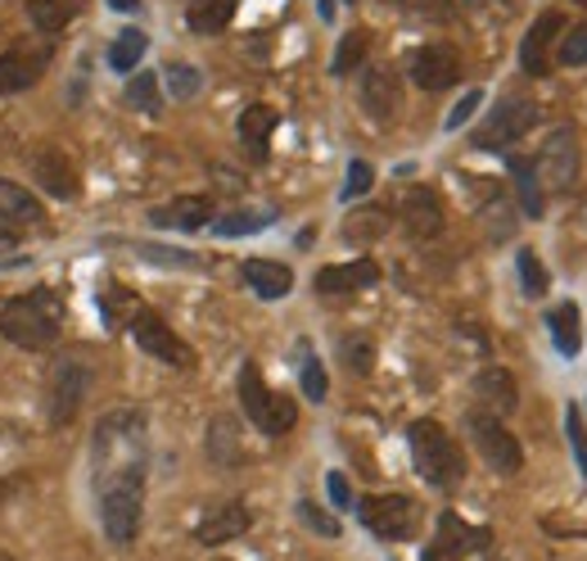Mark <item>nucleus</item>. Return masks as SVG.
Here are the masks:
<instances>
[{
  "mask_svg": "<svg viewBox=\"0 0 587 561\" xmlns=\"http://www.w3.org/2000/svg\"><path fill=\"white\" fill-rule=\"evenodd\" d=\"M380 280V263L375 258H357V263H334L317 272V295H353Z\"/></svg>",
  "mask_w": 587,
  "mask_h": 561,
  "instance_id": "nucleus-20",
  "label": "nucleus"
},
{
  "mask_svg": "<svg viewBox=\"0 0 587 561\" xmlns=\"http://www.w3.org/2000/svg\"><path fill=\"white\" fill-rule=\"evenodd\" d=\"M0 218L14 222V226H36V222H45V209H41V200L28 191V186L0 177Z\"/></svg>",
  "mask_w": 587,
  "mask_h": 561,
  "instance_id": "nucleus-26",
  "label": "nucleus"
},
{
  "mask_svg": "<svg viewBox=\"0 0 587 561\" xmlns=\"http://www.w3.org/2000/svg\"><path fill=\"white\" fill-rule=\"evenodd\" d=\"M474 403L488 416H511L520 407V385L506 367H483L474 377Z\"/></svg>",
  "mask_w": 587,
  "mask_h": 561,
  "instance_id": "nucleus-17",
  "label": "nucleus"
},
{
  "mask_svg": "<svg viewBox=\"0 0 587 561\" xmlns=\"http://www.w3.org/2000/svg\"><path fill=\"white\" fill-rule=\"evenodd\" d=\"M0 561H14V557H6V552H0Z\"/></svg>",
  "mask_w": 587,
  "mask_h": 561,
  "instance_id": "nucleus-52",
  "label": "nucleus"
},
{
  "mask_svg": "<svg viewBox=\"0 0 587 561\" xmlns=\"http://www.w3.org/2000/svg\"><path fill=\"white\" fill-rule=\"evenodd\" d=\"M574 6H587V0H574Z\"/></svg>",
  "mask_w": 587,
  "mask_h": 561,
  "instance_id": "nucleus-53",
  "label": "nucleus"
},
{
  "mask_svg": "<svg viewBox=\"0 0 587 561\" xmlns=\"http://www.w3.org/2000/svg\"><path fill=\"white\" fill-rule=\"evenodd\" d=\"M244 280L258 299H285L294 290V272L285 263H271V258H249L244 263Z\"/></svg>",
  "mask_w": 587,
  "mask_h": 561,
  "instance_id": "nucleus-23",
  "label": "nucleus"
},
{
  "mask_svg": "<svg viewBox=\"0 0 587 561\" xmlns=\"http://www.w3.org/2000/svg\"><path fill=\"white\" fill-rule=\"evenodd\" d=\"M466 426H470V440H474V448L483 453V462L493 466L498 476H515L520 466H524V448H520V440L502 426V416H488V412H470L466 416Z\"/></svg>",
  "mask_w": 587,
  "mask_h": 561,
  "instance_id": "nucleus-9",
  "label": "nucleus"
},
{
  "mask_svg": "<svg viewBox=\"0 0 587 561\" xmlns=\"http://www.w3.org/2000/svg\"><path fill=\"white\" fill-rule=\"evenodd\" d=\"M537 118H543V109H537L533 100H524V96H506V100H498V109L488 114V123L470 136L479 150H506V146H515L520 136H529L533 127H537Z\"/></svg>",
  "mask_w": 587,
  "mask_h": 561,
  "instance_id": "nucleus-8",
  "label": "nucleus"
},
{
  "mask_svg": "<svg viewBox=\"0 0 587 561\" xmlns=\"http://www.w3.org/2000/svg\"><path fill=\"white\" fill-rule=\"evenodd\" d=\"M163 82H168V91L177 100H194L204 91V73L194 68V64H181V60H172L168 68H163Z\"/></svg>",
  "mask_w": 587,
  "mask_h": 561,
  "instance_id": "nucleus-36",
  "label": "nucleus"
},
{
  "mask_svg": "<svg viewBox=\"0 0 587 561\" xmlns=\"http://www.w3.org/2000/svg\"><path fill=\"white\" fill-rule=\"evenodd\" d=\"M479 105H483V91H466V96H461V100H457V105L448 109L444 127H448V131H461V127H466V123L474 118V109H479Z\"/></svg>",
  "mask_w": 587,
  "mask_h": 561,
  "instance_id": "nucleus-47",
  "label": "nucleus"
},
{
  "mask_svg": "<svg viewBox=\"0 0 587 561\" xmlns=\"http://www.w3.org/2000/svg\"><path fill=\"white\" fill-rule=\"evenodd\" d=\"M51 421L55 426H68V421L77 416L86 390H90V371L77 362V358H60L55 362V377H51Z\"/></svg>",
  "mask_w": 587,
  "mask_h": 561,
  "instance_id": "nucleus-13",
  "label": "nucleus"
},
{
  "mask_svg": "<svg viewBox=\"0 0 587 561\" xmlns=\"http://www.w3.org/2000/svg\"><path fill=\"white\" fill-rule=\"evenodd\" d=\"M325 489H330V502L334 507H349L353 502V489H349V476L344 472H330L325 476Z\"/></svg>",
  "mask_w": 587,
  "mask_h": 561,
  "instance_id": "nucleus-49",
  "label": "nucleus"
},
{
  "mask_svg": "<svg viewBox=\"0 0 587 561\" xmlns=\"http://www.w3.org/2000/svg\"><path fill=\"white\" fill-rule=\"evenodd\" d=\"M145 51H150V36H145L140 28H122V32L114 36V45H109V64H114L118 73H131V68L140 64Z\"/></svg>",
  "mask_w": 587,
  "mask_h": 561,
  "instance_id": "nucleus-32",
  "label": "nucleus"
},
{
  "mask_svg": "<svg viewBox=\"0 0 587 561\" xmlns=\"http://www.w3.org/2000/svg\"><path fill=\"white\" fill-rule=\"evenodd\" d=\"M299 521H303L312 534H321V539H339V521L330 517V511H321L312 498H303V502H299Z\"/></svg>",
  "mask_w": 587,
  "mask_h": 561,
  "instance_id": "nucleus-42",
  "label": "nucleus"
},
{
  "mask_svg": "<svg viewBox=\"0 0 587 561\" xmlns=\"http://www.w3.org/2000/svg\"><path fill=\"white\" fill-rule=\"evenodd\" d=\"M371 186H375L371 163H366V159H353V163H349V181H344V200H349V204L362 200V195L371 191Z\"/></svg>",
  "mask_w": 587,
  "mask_h": 561,
  "instance_id": "nucleus-45",
  "label": "nucleus"
},
{
  "mask_svg": "<svg viewBox=\"0 0 587 561\" xmlns=\"http://www.w3.org/2000/svg\"><path fill=\"white\" fill-rule=\"evenodd\" d=\"M140 258H150V263H168V267H194V263H200L190 250H168V245H140Z\"/></svg>",
  "mask_w": 587,
  "mask_h": 561,
  "instance_id": "nucleus-48",
  "label": "nucleus"
},
{
  "mask_svg": "<svg viewBox=\"0 0 587 561\" xmlns=\"http://www.w3.org/2000/svg\"><path fill=\"white\" fill-rule=\"evenodd\" d=\"M407 444H412V466H416V476L434 489H457L466 480V453L461 444L438 426V421H412V431H407Z\"/></svg>",
  "mask_w": 587,
  "mask_h": 561,
  "instance_id": "nucleus-3",
  "label": "nucleus"
},
{
  "mask_svg": "<svg viewBox=\"0 0 587 561\" xmlns=\"http://www.w3.org/2000/svg\"><path fill=\"white\" fill-rule=\"evenodd\" d=\"M556 60H561L565 68H583V64H587V23H578L574 32H565Z\"/></svg>",
  "mask_w": 587,
  "mask_h": 561,
  "instance_id": "nucleus-43",
  "label": "nucleus"
},
{
  "mask_svg": "<svg viewBox=\"0 0 587 561\" xmlns=\"http://www.w3.org/2000/svg\"><path fill=\"white\" fill-rule=\"evenodd\" d=\"M537 181L547 186V191H574V181H578V168H583V150H578V131L574 127H552L547 140H543V150H537Z\"/></svg>",
  "mask_w": 587,
  "mask_h": 561,
  "instance_id": "nucleus-7",
  "label": "nucleus"
},
{
  "mask_svg": "<svg viewBox=\"0 0 587 561\" xmlns=\"http://www.w3.org/2000/svg\"><path fill=\"white\" fill-rule=\"evenodd\" d=\"M95 502H100L105 534L114 543H131L140 534V517H145V466L95 480Z\"/></svg>",
  "mask_w": 587,
  "mask_h": 561,
  "instance_id": "nucleus-4",
  "label": "nucleus"
},
{
  "mask_svg": "<svg viewBox=\"0 0 587 561\" xmlns=\"http://www.w3.org/2000/svg\"><path fill=\"white\" fill-rule=\"evenodd\" d=\"M407 73L420 91H448L461 77V60H457L452 45H420V51H412V60H407Z\"/></svg>",
  "mask_w": 587,
  "mask_h": 561,
  "instance_id": "nucleus-14",
  "label": "nucleus"
},
{
  "mask_svg": "<svg viewBox=\"0 0 587 561\" xmlns=\"http://www.w3.org/2000/svg\"><path fill=\"white\" fill-rule=\"evenodd\" d=\"M276 123H280V118H276L271 105H249V109L239 114V140H244V150H249L254 159H267Z\"/></svg>",
  "mask_w": 587,
  "mask_h": 561,
  "instance_id": "nucleus-25",
  "label": "nucleus"
},
{
  "mask_svg": "<svg viewBox=\"0 0 587 561\" xmlns=\"http://www.w3.org/2000/svg\"><path fill=\"white\" fill-rule=\"evenodd\" d=\"M271 218H276V209H258V213L239 209V213L213 218V231H217V236H254V231H263V226H267Z\"/></svg>",
  "mask_w": 587,
  "mask_h": 561,
  "instance_id": "nucleus-34",
  "label": "nucleus"
},
{
  "mask_svg": "<svg viewBox=\"0 0 587 561\" xmlns=\"http://www.w3.org/2000/svg\"><path fill=\"white\" fill-rule=\"evenodd\" d=\"M145 466V416L136 407H118L100 416V426L90 435V476L105 480L114 472Z\"/></svg>",
  "mask_w": 587,
  "mask_h": 561,
  "instance_id": "nucleus-1",
  "label": "nucleus"
},
{
  "mask_svg": "<svg viewBox=\"0 0 587 561\" xmlns=\"http://www.w3.org/2000/svg\"><path fill=\"white\" fill-rule=\"evenodd\" d=\"M235 6H239V0H190L185 23H190V32H200V36H217V32L231 28Z\"/></svg>",
  "mask_w": 587,
  "mask_h": 561,
  "instance_id": "nucleus-28",
  "label": "nucleus"
},
{
  "mask_svg": "<svg viewBox=\"0 0 587 561\" xmlns=\"http://www.w3.org/2000/svg\"><path fill=\"white\" fill-rule=\"evenodd\" d=\"M109 6L122 10V14H136V10H140V0H109Z\"/></svg>",
  "mask_w": 587,
  "mask_h": 561,
  "instance_id": "nucleus-51",
  "label": "nucleus"
},
{
  "mask_svg": "<svg viewBox=\"0 0 587 561\" xmlns=\"http://www.w3.org/2000/svg\"><path fill=\"white\" fill-rule=\"evenodd\" d=\"M403 10L425 19V23H448L452 19V0H403Z\"/></svg>",
  "mask_w": 587,
  "mask_h": 561,
  "instance_id": "nucleus-46",
  "label": "nucleus"
},
{
  "mask_svg": "<svg viewBox=\"0 0 587 561\" xmlns=\"http://www.w3.org/2000/svg\"><path fill=\"white\" fill-rule=\"evenodd\" d=\"M483 222H488V236H493V241H506L511 231H515V213L506 209V200H502V195L483 209Z\"/></svg>",
  "mask_w": 587,
  "mask_h": 561,
  "instance_id": "nucleus-44",
  "label": "nucleus"
},
{
  "mask_svg": "<svg viewBox=\"0 0 587 561\" xmlns=\"http://www.w3.org/2000/svg\"><path fill=\"white\" fill-rule=\"evenodd\" d=\"M51 64V51L41 45H14V51L0 55V96H19V91H32Z\"/></svg>",
  "mask_w": 587,
  "mask_h": 561,
  "instance_id": "nucleus-16",
  "label": "nucleus"
},
{
  "mask_svg": "<svg viewBox=\"0 0 587 561\" xmlns=\"http://www.w3.org/2000/svg\"><path fill=\"white\" fill-rule=\"evenodd\" d=\"M366 51H371V36L357 28V32H344L339 36V45H334V60H330V73L334 77H349L362 60H366Z\"/></svg>",
  "mask_w": 587,
  "mask_h": 561,
  "instance_id": "nucleus-33",
  "label": "nucleus"
},
{
  "mask_svg": "<svg viewBox=\"0 0 587 561\" xmlns=\"http://www.w3.org/2000/svg\"><path fill=\"white\" fill-rule=\"evenodd\" d=\"M357 517L362 526L375 534V539H388V543H403V539H416L425 511L416 498L407 494H375V498H362L357 502Z\"/></svg>",
  "mask_w": 587,
  "mask_h": 561,
  "instance_id": "nucleus-6",
  "label": "nucleus"
},
{
  "mask_svg": "<svg viewBox=\"0 0 587 561\" xmlns=\"http://www.w3.org/2000/svg\"><path fill=\"white\" fill-rule=\"evenodd\" d=\"M77 10H82V0H28V19H32V28L36 32H64L73 19H77Z\"/></svg>",
  "mask_w": 587,
  "mask_h": 561,
  "instance_id": "nucleus-29",
  "label": "nucleus"
},
{
  "mask_svg": "<svg viewBox=\"0 0 587 561\" xmlns=\"http://www.w3.org/2000/svg\"><path fill=\"white\" fill-rule=\"evenodd\" d=\"M565 435H569V448L578 457V472L587 476V421H583V412L574 403L565 407Z\"/></svg>",
  "mask_w": 587,
  "mask_h": 561,
  "instance_id": "nucleus-40",
  "label": "nucleus"
},
{
  "mask_svg": "<svg viewBox=\"0 0 587 561\" xmlns=\"http://www.w3.org/2000/svg\"><path fill=\"white\" fill-rule=\"evenodd\" d=\"M388 226H394V213L380 209V204H362L344 218V241L349 245H375L388 236Z\"/></svg>",
  "mask_w": 587,
  "mask_h": 561,
  "instance_id": "nucleus-24",
  "label": "nucleus"
},
{
  "mask_svg": "<svg viewBox=\"0 0 587 561\" xmlns=\"http://www.w3.org/2000/svg\"><path fill=\"white\" fill-rule=\"evenodd\" d=\"M127 105L131 109H145V114H159V77L154 73H140V77H131L127 82Z\"/></svg>",
  "mask_w": 587,
  "mask_h": 561,
  "instance_id": "nucleus-37",
  "label": "nucleus"
},
{
  "mask_svg": "<svg viewBox=\"0 0 587 561\" xmlns=\"http://www.w3.org/2000/svg\"><path fill=\"white\" fill-rule=\"evenodd\" d=\"M131 336H136V345H140L145 353L159 358V362H168V367H190V362H194L190 345L172 331V326H168L159 313H150V308H140V313L131 317Z\"/></svg>",
  "mask_w": 587,
  "mask_h": 561,
  "instance_id": "nucleus-10",
  "label": "nucleus"
},
{
  "mask_svg": "<svg viewBox=\"0 0 587 561\" xmlns=\"http://www.w3.org/2000/svg\"><path fill=\"white\" fill-rule=\"evenodd\" d=\"M19 245V226L14 222H6V218H0V254H10Z\"/></svg>",
  "mask_w": 587,
  "mask_h": 561,
  "instance_id": "nucleus-50",
  "label": "nucleus"
},
{
  "mask_svg": "<svg viewBox=\"0 0 587 561\" xmlns=\"http://www.w3.org/2000/svg\"><path fill=\"white\" fill-rule=\"evenodd\" d=\"M249 526H254V511L249 507H244V502H222V507L209 511L200 526H194V539H200L204 548H222V543L239 539Z\"/></svg>",
  "mask_w": 587,
  "mask_h": 561,
  "instance_id": "nucleus-19",
  "label": "nucleus"
},
{
  "mask_svg": "<svg viewBox=\"0 0 587 561\" xmlns=\"http://www.w3.org/2000/svg\"><path fill=\"white\" fill-rule=\"evenodd\" d=\"M60 321H64V304L51 286H36L19 299H10L6 308H0V336H6L10 345L36 353L45 345H55L60 336Z\"/></svg>",
  "mask_w": 587,
  "mask_h": 561,
  "instance_id": "nucleus-2",
  "label": "nucleus"
},
{
  "mask_svg": "<svg viewBox=\"0 0 587 561\" xmlns=\"http://www.w3.org/2000/svg\"><path fill=\"white\" fill-rule=\"evenodd\" d=\"M32 172H36L45 195H55V200H73L77 195V177H73V168H68V159L60 150H36L32 155Z\"/></svg>",
  "mask_w": 587,
  "mask_h": 561,
  "instance_id": "nucleus-22",
  "label": "nucleus"
},
{
  "mask_svg": "<svg viewBox=\"0 0 587 561\" xmlns=\"http://www.w3.org/2000/svg\"><path fill=\"white\" fill-rule=\"evenodd\" d=\"M561 32H565V14L561 10H543V14H537V23L524 32V41H520V68L529 77H543L552 68V41Z\"/></svg>",
  "mask_w": 587,
  "mask_h": 561,
  "instance_id": "nucleus-15",
  "label": "nucleus"
},
{
  "mask_svg": "<svg viewBox=\"0 0 587 561\" xmlns=\"http://www.w3.org/2000/svg\"><path fill=\"white\" fill-rule=\"evenodd\" d=\"M357 100L362 109L375 118V123H394L398 109H403V86H398V73L388 64H371L362 73V86H357Z\"/></svg>",
  "mask_w": 587,
  "mask_h": 561,
  "instance_id": "nucleus-12",
  "label": "nucleus"
},
{
  "mask_svg": "<svg viewBox=\"0 0 587 561\" xmlns=\"http://www.w3.org/2000/svg\"><path fill=\"white\" fill-rule=\"evenodd\" d=\"M403 226L412 231V241H434L444 231V200H438L429 186H412L403 195Z\"/></svg>",
  "mask_w": 587,
  "mask_h": 561,
  "instance_id": "nucleus-18",
  "label": "nucleus"
},
{
  "mask_svg": "<svg viewBox=\"0 0 587 561\" xmlns=\"http://www.w3.org/2000/svg\"><path fill=\"white\" fill-rule=\"evenodd\" d=\"M239 407H244V416H249L263 435H285V431H294V421H299V407H294V399L267 390L258 362H244L239 367Z\"/></svg>",
  "mask_w": 587,
  "mask_h": 561,
  "instance_id": "nucleus-5",
  "label": "nucleus"
},
{
  "mask_svg": "<svg viewBox=\"0 0 587 561\" xmlns=\"http://www.w3.org/2000/svg\"><path fill=\"white\" fill-rule=\"evenodd\" d=\"M209 457L217 466H239L244 462V440H239V421L235 416H213L209 421Z\"/></svg>",
  "mask_w": 587,
  "mask_h": 561,
  "instance_id": "nucleus-27",
  "label": "nucleus"
},
{
  "mask_svg": "<svg viewBox=\"0 0 587 561\" xmlns=\"http://www.w3.org/2000/svg\"><path fill=\"white\" fill-rule=\"evenodd\" d=\"M547 326H552V340H556V349H561L565 358H578V349H583L578 308H574V304H556V308L547 313Z\"/></svg>",
  "mask_w": 587,
  "mask_h": 561,
  "instance_id": "nucleus-30",
  "label": "nucleus"
},
{
  "mask_svg": "<svg viewBox=\"0 0 587 561\" xmlns=\"http://www.w3.org/2000/svg\"><path fill=\"white\" fill-rule=\"evenodd\" d=\"M339 358H344V367H349V371H362V377H366L371 362H375V349H371V340H366V336H349L344 345H339Z\"/></svg>",
  "mask_w": 587,
  "mask_h": 561,
  "instance_id": "nucleus-41",
  "label": "nucleus"
},
{
  "mask_svg": "<svg viewBox=\"0 0 587 561\" xmlns=\"http://www.w3.org/2000/svg\"><path fill=\"white\" fill-rule=\"evenodd\" d=\"M511 177H515V195H520V209L529 218H543V181H537V163L533 159H511Z\"/></svg>",
  "mask_w": 587,
  "mask_h": 561,
  "instance_id": "nucleus-31",
  "label": "nucleus"
},
{
  "mask_svg": "<svg viewBox=\"0 0 587 561\" xmlns=\"http://www.w3.org/2000/svg\"><path fill=\"white\" fill-rule=\"evenodd\" d=\"M105 304H109V308H105V321H109V326H131V317L145 308V304H140L131 290H122V286H114V290L105 295Z\"/></svg>",
  "mask_w": 587,
  "mask_h": 561,
  "instance_id": "nucleus-39",
  "label": "nucleus"
},
{
  "mask_svg": "<svg viewBox=\"0 0 587 561\" xmlns=\"http://www.w3.org/2000/svg\"><path fill=\"white\" fill-rule=\"evenodd\" d=\"M150 222L163 226V231H200V226L213 222V200L209 195H177L172 204L154 209Z\"/></svg>",
  "mask_w": 587,
  "mask_h": 561,
  "instance_id": "nucleus-21",
  "label": "nucleus"
},
{
  "mask_svg": "<svg viewBox=\"0 0 587 561\" xmlns=\"http://www.w3.org/2000/svg\"><path fill=\"white\" fill-rule=\"evenodd\" d=\"M488 543H493V534H488L483 526H470V521L457 517V511H444L438 526H434V543L425 548L420 561H461L466 552H479Z\"/></svg>",
  "mask_w": 587,
  "mask_h": 561,
  "instance_id": "nucleus-11",
  "label": "nucleus"
},
{
  "mask_svg": "<svg viewBox=\"0 0 587 561\" xmlns=\"http://www.w3.org/2000/svg\"><path fill=\"white\" fill-rule=\"evenodd\" d=\"M299 385H303V394H308L312 403H321V399L330 394V381H325V367H321V358H317L312 349H303V367H299Z\"/></svg>",
  "mask_w": 587,
  "mask_h": 561,
  "instance_id": "nucleus-38",
  "label": "nucleus"
},
{
  "mask_svg": "<svg viewBox=\"0 0 587 561\" xmlns=\"http://www.w3.org/2000/svg\"><path fill=\"white\" fill-rule=\"evenodd\" d=\"M515 267H520V286H524V295H529V299H543V295L552 290V276H547L543 258H537L533 250H520Z\"/></svg>",
  "mask_w": 587,
  "mask_h": 561,
  "instance_id": "nucleus-35",
  "label": "nucleus"
}]
</instances>
